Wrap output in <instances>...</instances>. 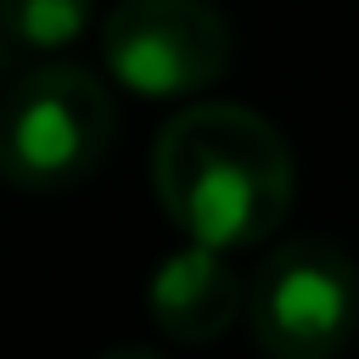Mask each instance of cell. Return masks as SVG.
<instances>
[{"mask_svg": "<svg viewBox=\"0 0 359 359\" xmlns=\"http://www.w3.org/2000/svg\"><path fill=\"white\" fill-rule=\"evenodd\" d=\"M101 56L123 90L174 101L230 67V28L208 0H118L101 22Z\"/></svg>", "mask_w": 359, "mask_h": 359, "instance_id": "obj_4", "label": "cell"}, {"mask_svg": "<svg viewBox=\"0 0 359 359\" xmlns=\"http://www.w3.org/2000/svg\"><path fill=\"white\" fill-rule=\"evenodd\" d=\"M146 309L174 342H213L247 309V286L224 264L219 247L191 241V247H180L157 264V275L146 286Z\"/></svg>", "mask_w": 359, "mask_h": 359, "instance_id": "obj_5", "label": "cell"}, {"mask_svg": "<svg viewBox=\"0 0 359 359\" xmlns=\"http://www.w3.org/2000/svg\"><path fill=\"white\" fill-rule=\"evenodd\" d=\"M118 135L107 84L79 62H45L0 95V180L17 191H67L101 168Z\"/></svg>", "mask_w": 359, "mask_h": 359, "instance_id": "obj_2", "label": "cell"}, {"mask_svg": "<svg viewBox=\"0 0 359 359\" xmlns=\"http://www.w3.org/2000/svg\"><path fill=\"white\" fill-rule=\"evenodd\" d=\"M247 325L264 359H337L359 337V264L325 236L280 241L247 286Z\"/></svg>", "mask_w": 359, "mask_h": 359, "instance_id": "obj_3", "label": "cell"}, {"mask_svg": "<svg viewBox=\"0 0 359 359\" xmlns=\"http://www.w3.org/2000/svg\"><path fill=\"white\" fill-rule=\"evenodd\" d=\"M101 359H163L157 348H107Z\"/></svg>", "mask_w": 359, "mask_h": 359, "instance_id": "obj_7", "label": "cell"}, {"mask_svg": "<svg viewBox=\"0 0 359 359\" xmlns=\"http://www.w3.org/2000/svg\"><path fill=\"white\" fill-rule=\"evenodd\" d=\"M151 185L191 241L236 252L275 236L292 208L297 168L269 118L230 101H196L157 129Z\"/></svg>", "mask_w": 359, "mask_h": 359, "instance_id": "obj_1", "label": "cell"}, {"mask_svg": "<svg viewBox=\"0 0 359 359\" xmlns=\"http://www.w3.org/2000/svg\"><path fill=\"white\" fill-rule=\"evenodd\" d=\"M90 28V0H0V34L22 50H62Z\"/></svg>", "mask_w": 359, "mask_h": 359, "instance_id": "obj_6", "label": "cell"}]
</instances>
